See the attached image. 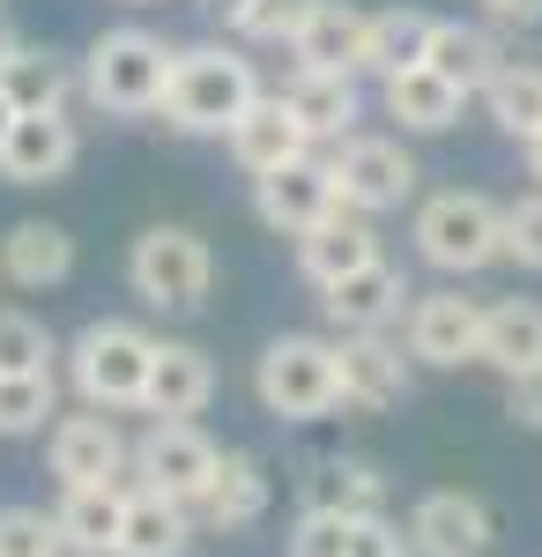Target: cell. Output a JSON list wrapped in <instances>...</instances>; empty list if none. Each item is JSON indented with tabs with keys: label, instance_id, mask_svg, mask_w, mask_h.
<instances>
[{
	"label": "cell",
	"instance_id": "44dd1931",
	"mask_svg": "<svg viewBox=\"0 0 542 557\" xmlns=\"http://www.w3.org/2000/svg\"><path fill=\"white\" fill-rule=\"evenodd\" d=\"M268 513V475L252 454H215V475L201 483V498H194V520H209L215 535H231V528H252V520Z\"/></svg>",
	"mask_w": 542,
	"mask_h": 557
},
{
	"label": "cell",
	"instance_id": "4dcf8cb0",
	"mask_svg": "<svg viewBox=\"0 0 542 557\" xmlns=\"http://www.w3.org/2000/svg\"><path fill=\"white\" fill-rule=\"evenodd\" d=\"M483 104H491V120H498L513 141H535V134H542V67H520V60H505L498 83L483 89Z\"/></svg>",
	"mask_w": 542,
	"mask_h": 557
},
{
	"label": "cell",
	"instance_id": "ee69618b",
	"mask_svg": "<svg viewBox=\"0 0 542 557\" xmlns=\"http://www.w3.org/2000/svg\"><path fill=\"white\" fill-rule=\"evenodd\" d=\"M126 8H157V0H126Z\"/></svg>",
	"mask_w": 542,
	"mask_h": 557
},
{
	"label": "cell",
	"instance_id": "603a6c76",
	"mask_svg": "<svg viewBox=\"0 0 542 557\" xmlns=\"http://www.w3.org/2000/svg\"><path fill=\"white\" fill-rule=\"evenodd\" d=\"M483 364L505 380L542 372V305L535 298H505L483 312Z\"/></svg>",
	"mask_w": 542,
	"mask_h": 557
},
{
	"label": "cell",
	"instance_id": "d6a6232c",
	"mask_svg": "<svg viewBox=\"0 0 542 557\" xmlns=\"http://www.w3.org/2000/svg\"><path fill=\"white\" fill-rule=\"evenodd\" d=\"M305 15H312V0H246L238 15H231V30L246 45H291L305 30Z\"/></svg>",
	"mask_w": 542,
	"mask_h": 557
},
{
	"label": "cell",
	"instance_id": "ac0fdd59",
	"mask_svg": "<svg viewBox=\"0 0 542 557\" xmlns=\"http://www.w3.org/2000/svg\"><path fill=\"white\" fill-rule=\"evenodd\" d=\"M194 543V506H178L164 491H126V513H120V543L112 557H186Z\"/></svg>",
	"mask_w": 542,
	"mask_h": 557
},
{
	"label": "cell",
	"instance_id": "4316f807",
	"mask_svg": "<svg viewBox=\"0 0 542 557\" xmlns=\"http://www.w3.org/2000/svg\"><path fill=\"white\" fill-rule=\"evenodd\" d=\"M305 513H342V520L386 513V475L372 461H320L305 475Z\"/></svg>",
	"mask_w": 542,
	"mask_h": 557
},
{
	"label": "cell",
	"instance_id": "836d02e7",
	"mask_svg": "<svg viewBox=\"0 0 542 557\" xmlns=\"http://www.w3.org/2000/svg\"><path fill=\"white\" fill-rule=\"evenodd\" d=\"M60 520H45L38 506H0V557H60Z\"/></svg>",
	"mask_w": 542,
	"mask_h": 557
},
{
	"label": "cell",
	"instance_id": "277c9868",
	"mask_svg": "<svg viewBox=\"0 0 542 557\" xmlns=\"http://www.w3.org/2000/svg\"><path fill=\"white\" fill-rule=\"evenodd\" d=\"M417 253L431 268H446V275H476V268H491L505 260V209L498 201H483V194H431L417 209Z\"/></svg>",
	"mask_w": 542,
	"mask_h": 557
},
{
	"label": "cell",
	"instance_id": "8d00e7d4",
	"mask_svg": "<svg viewBox=\"0 0 542 557\" xmlns=\"http://www.w3.org/2000/svg\"><path fill=\"white\" fill-rule=\"evenodd\" d=\"M291 557H349V520L342 513H305V528L291 535Z\"/></svg>",
	"mask_w": 542,
	"mask_h": 557
},
{
	"label": "cell",
	"instance_id": "7c38bea8",
	"mask_svg": "<svg viewBox=\"0 0 542 557\" xmlns=\"http://www.w3.org/2000/svg\"><path fill=\"white\" fill-rule=\"evenodd\" d=\"M409 550L417 557H491V506L468 491H431L409 513Z\"/></svg>",
	"mask_w": 542,
	"mask_h": 557
},
{
	"label": "cell",
	"instance_id": "2e32d148",
	"mask_svg": "<svg viewBox=\"0 0 542 557\" xmlns=\"http://www.w3.org/2000/svg\"><path fill=\"white\" fill-rule=\"evenodd\" d=\"M379 253V231H372V215H357V209H334L320 231H305L297 238V268H305V283L312 290H328V283H342V275H357V268H372Z\"/></svg>",
	"mask_w": 542,
	"mask_h": 557
},
{
	"label": "cell",
	"instance_id": "3957f363",
	"mask_svg": "<svg viewBox=\"0 0 542 557\" xmlns=\"http://www.w3.org/2000/svg\"><path fill=\"white\" fill-rule=\"evenodd\" d=\"M126 283H134V298H149L157 312H194V305L209 298V283H215L209 238L186 231V223L141 231L134 253H126Z\"/></svg>",
	"mask_w": 542,
	"mask_h": 557
},
{
	"label": "cell",
	"instance_id": "8fae6325",
	"mask_svg": "<svg viewBox=\"0 0 542 557\" xmlns=\"http://www.w3.org/2000/svg\"><path fill=\"white\" fill-rule=\"evenodd\" d=\"M75 120L67 112H15V127L0 141V178L8 186H52L75 164Z\"/></svg>",
	"mask_w": 542,
	"mask_h": 557
},
{
	"label": "cell",
	"instance_id": "7a4b0ae2",
	"mask_svg": "<svg viewBox=\"0 0 542 557\" xmlns=\"http://www.w3.org/2000/svg\"><path fill=\"white\" fill-rule=\"evenodd\" d=\"M252 386H260V409L283 417V424H312V417H328V409H342L334 343H320V335H275V343L260 349Z\"/></svg>",
	"mask_w": 542,
	"mask_h": 557
},
{
	"label": "cell",
	"instance_id": "9c48e42d",
	"mask_svg": "<svg viewBox=\"0 0 542 557\" xmlns=\"http://www.w3.org/2000/svg\"><path fill=\"white\" fill-rule=\"evenodd\" d=\"M252 209L268 231H283V238H305V231H320L334 209H342V194H334V164L320 157H297L283 172L252 178Z\"/></svg>",
	"mask_w": 542,
	"mask_h": 557
},
{
	"label": "cell",
	"instance_id": "7402d4cb",
	"mask_svg": "<svg viewBox=\"0 0 542 557\" xmlns=\"http://www.w3.org/2000/svg\"><path fill=\"white\" fill-rule=\"evenodd\" d=\"M275 97L291 104V120L312 134V141H342L349 120H357V83H349V75H334V67H297Z\"/></svg>",
	"mask_w": 542,
	"mask_h": 557
},
{
	"label": "cell",
	"instance_id": "cb8c5ba5",
	"mask_svg": "<svg viewBox=\"0 0 542 557\" xmlns=\"http://www.w3.org/2000/svg\"><path fill=\"white\" fill-rule=\"evenodd\" d=\"M67 268H75V238H67L60 223H15V231L0 238V275L23 283V290L67 283Z\"/></svg>",
	"mask_w": 542,
	"mask_h": 557
},
{
	"label": "cell",
	"instance_id": "60d3db41",
	"mask_svg": "<svg viewBox=\"0 0 542 557\" xmlns=\"http://www.w3.org/2000/svg\"><path fill=\"white\" fill-rule=\"evenodd\" d=\"M15 45H23V38H15V30L0 23V67H8V52H15Z\"/></svg>",
	"mask_w": 542,
	"mask_h": 557
},
{
	"label": "cell",
	"instance_id": "83f0119b",
	"mask_svg": "<svg viewBox=\"0 0 542 557\" xmlns=\"http://www.w3.org/2000/svg\"><path fill=\"white\" fill-rule=\"evenodd\" d=\"M460 104H468V97H460L439 67H402V75H386V112L409 134H446L460 120Z\"/></svg>",
	"mask_w": 542,
	"mask_h": 557
},
{
	"label": "cell",
	"instance_id": "f546056e",
	"mask_svg": "<svg viewBox=\"0 0 542 557\" xmlns=\"http://www.w3.org/2000/svg\"><path fill=\"white\" fill-rule=\"evenodd\" d=\"M0 89H8L15 112H60V97H67V67H60L52 52H38V45H15L8 67H0Z\"/></svg>",
	"mask_w": 542,
	"mask_h": 557
},
{
	"label": "cell",
	"instance_id": "8992f818",
	"mask_svg": "<svg viewBox=\"0 0 542 557\" xmlns=\"http://www.w3.org/2000/svg\"><path fill=\"white\" fill-rule=\"evenodd\" d=\"M171 83V45L149 30H104L83 60V89L104 112H157Z\"/></svg>",
	"mask_w": 542,
	"mask_h": 557
},
{
	"label": "cell",
	"instance_id": "4fadbf2b",
	"mask_svg": "<svg viewBox=\"0 0 542 557\" xmlns=\"http://www.w3.org/2000/svg\"><path fill=\"white\" fill-rule=\"evenodd\" d=\"M334 380H342V409H394L409 394V357L386 335H342L334 343Z\"/></svg>",
	"mask_w": 542,
	"mask_h": 557
},
{
	"label": "cell",
	"instance_id": "ba28073f",
	"mask_svg": "<svg viewBox=\"0 0 542 557\" xmlns=\"http://www.w3.org/2000/svg\"><path fill=\"white\" fill-rule=\"evenodd\" d=\"M134 469H141L149 491H164V498H178V506H194L201 483L215 475V446H209V431H201V424H186V417H157L149 438L134 446Z\"/></svg>",
	"mask_w": 542,
	"mask_h": 557
},
{
	"label": "cell",
	"instance_id": "7bdbcfd3",
	"mask_svg": "<svg viewBox=\"0 0 542 557\" xmlns=\"http://www.w3.org/2000/svg\"><path fill=\"white\" fill-rule=\"evenodd\" d=\"M215 15H223V23H231V15H238V8H246V0H209Z\"/></svg>",
	"mask_w": 542,
	"mask_h": 557
},
{
	"label": "cell",
	"instance_id": "30bf717a",
	"mask_svg": "<svg viewBox=\"0 0 542 557\" xmlns=\"http://www.w3.org/2000/svg\"><path fill=\"white\" fill-rule=\"evenodd\" d=\"M409 357L417 364H483V305L460 298V290H431L409 305Z\"/></svg>",
	"mask_w": 542,
	"mask_h": 557
},
{
	"label": "cell",
	"instance_id": "ffe728a7",
	"mask_svg": "<svg viewBox=\"0 0 542 557\" xmlns=\"http://www.w3.org/2000/svg\"><path fill=\"white\" fill-rule=\"evenodd\" d=\"M365 38H372V15H357L349 0H312L305 30H297V67H334V75H357L365 67Z\"/></svg>",
	"mask_w": 542,
	"mask_h": 557
},
{
	"label": "cell",
	"instance_id": "f35d334b",
	"mask_svg": "<svg viewBox=\"0 0 542 557\" xmlns=\"http://www.w3.org/2000/svg\"><path fill=\"white\" fill-rule=\"evenodd\" d=\"M483 15H491L498 30H535V23H542V0H483Z\"/></svg>",
	"mask_w": 542,
	"mask_h": 557
},
{
	"label": "cell",
	"instance_id": "52a82bcc",
	"mask_svg": "<svg viewBox=\"0 0 542 557\" xmlns=\"http://www.w3.org/2000/svg\"><path fill=\"white\" fill-rule=\"evenodd\" d=\"M328 164H334L342 209H357V215H386L417 194V157L402 141H386V134H349Z\"/></svg>",
	"mask_w": 542,
	"mask_h": 557
},
{
	"label": "cell",
	"instance_id": "f1b7e54d",
	"mask_svg": "<svg viewBox=\"0 0 542 557\" xmlns=\"http://www.w3.org/2000/svg\"><path fill=\"white\" fill-rule=\"evenodd\" d=\"M431 15H417V8H386V15H372V38H365V67H372L379 83L386 75H402V67H423V52H431Z\"/></svg>",
	"mask_w": 542,
	"mask_h": 557
},
{
	"label": "cell",
	"instance_id": "1f68e13d",
	"mask_svg": "<svg viewBox=\"0 0 542 557\" xmlns=\"http://www.w3.org/2000/svg\"><path fill=\"white\" fill-rule=\"evenodd\" d=\"M52 417V372H0V438H23Z\"/></svg>",
	"mask_w": 542,
	"mask_h": 557
},
{
	"label": "cell",
	"instance_id": "ab89813d",
	"mask_svg": "<svg viewBox=\"0 0 542 557\" xmlns=\"http://www.w3.org/2000/svg\"><path fill=\"white\" fill-rule=\"evenodd\" d=\"M8 127H15V104H8V89H0V141H8Z\"/></svg>",
	"mask_w": 542,
	"mask_h": 557
},
{
	"label": "cell",
	"instance_id": "9a60e30c",
	"mask_svg": "<svg viewBox=\"0 0 542 557\" xmlns=\"http://www.w3.org/2000/svg\"><path fill=\"white\" fill-rule=\"evenodd\" d=\"M402 298H409V283H402V268H357V275H342L320 290V312H328V327L342 335H386V320H402Z\"/></svg>",
	"mask_w": 542,
	"mask_h": 557
},
{
	"label": "cell",
	"instance_id": "d590c367",
	"mask_svg": "<svg viewBox=\"0 0 542 557\" xmlns=\"http://www.w3.org/2000/svg\"><path fill=\"white\" fill-rule=\"evenodd\" d=\"M505 260L542 268V194H528V201L505 209Z\"/></svg>",
	"mask_w": 542,
	"mask_h": 557
},
{
	"label": "cell",
	"instance_id": "74e56055",
	"mask_svg": "<svg viewBox=\"0 0 542 557\" xmlns=\"http://www.w3.org/2000/svg\"><path fill=\"white\" fill-rule=\"evenodd\" d=\"M505 417H513V424H528V431H542V372L505 380Z\"/></svg>",
	"mask_w": 542,
	"mask_h": 557
},
{
	"label": "cell",
	"instance_id": "d4e9b609",
	"mask_svg": "<svg viewBox=\"0 0 542 557\" xmlns=\"http://www.w3.org/2000/svg\"><path fill=\"white\" fill-rule=\"evenodd\" d=\"M120 513H126L120 483H75L52 520H60V543H67L75 557H112V543H120Z\"/></svg>",
	"mask_w": 542,
	"mask_h": 557
},
{
	"label": "cell",
	"instance_id": "d6986e66",
	"mask_svg": "<svg viewBox=\"0 0 542 557\" xmlns=\"http://www.w3.org/2000/svg\"><path fill=\"white\" fill-rule=\"evenodd\" d=\"M215 394V364L209 349L194 343H157V357H149V394H141V409L149 417H201Z\"/></svg>",
	"mask_w": 542,
	"mask_h": 557
},
{
	"label": "cell",
	"instance_id": "b9f144b4",
	"mask_svg": "<svg viewBox=\"0 0 542 557\" xmlns=\"http://www.w3.org/2000/svg\"><path fill=\"white\" fill-rule=\"evenodd\" d=\"M528 172L542 178V134H535V141H528Z\"/></svg>",
	"mask_w": 542,
	"mask_h": 557
},
{
	"label": "cell",
	"instance_id": "484cf974",
	"mask_svg": "<svg viewBox=\"0 0 542 557\" xmlns=\"http://www.w3.org/2000/svg\"><path fill=\"white\" fill-rule=\"evenodd\" d=\"M423 67H439L460 97H476V89L498 83L505 52H498V38L476 30V23H439V30H431V52H423Z\"/></svg>",
	"mask_w": 542,
	"mask_h": 557
},
{
	"label": "cell",
	"instance_id": "6da1fadb",
	"mask_svg": "<svg viewBox=\"0 0 542 557\" xmlns=\"http://www.w3.org/2000/svg\"><path fill=\"white\" fill-rule=\"evenodd\" d=\"M260 83H252V60H238L231 45H186L171 52V83H164V112L178 134H231Z\"/></svg>",
	"mask_w": 542,
	"mask_h": 557
},
{
	"label": "cell",
	"instance_id": "e575fe53",
	"mask_svg": "<svg viewBox=\"0 0 542 557\" xmlns=\"http://www.w3.org/2000/svg\"><path fill=\"white\" fill-rule=\"evenodd\" d=\"M0 372H52V335L30 312H0Z\"/></svg>",
	"mask_w": 542,
	"mask_h": 557
},
{
	"label": "cell",
	"instance_id": "5bb4252c",
	"mask_svg": "<svg viewBox=\"0 0 542 557\" xmlns=\"http://www.w3.org/2000/svg\"><path fill=\"white\" fill-rule=\"evenodd\" d=\"M223 141H231L238 172H252V178L283 172V164H297V157H312V134L291 120V104H283V97H252L246 112H238V127L223 134Z\"/></svg>",
	"mask_w": 542,
	"mask_h": 557
},
{
	"label": "cell",
	"instance_id": "5b68a950",
	"mask_svg": "<svg viewBox=\"0 0 542 557\" xmlns=\"http://www.w3.org/2000/svg\"><path fill=\"white\" fill-rule=\"evenodd\" d=\"M149 357H157V343L141 327H126V320H89L83 335H75V349H67L75 386H83L89 409H141Z\"/></svg>",
	"mask_w": 542,
	"mask_h": 557
},
{
	"label": "cell",
	"instance_id": "e0dca14e",
	"mask_svg": "<svg viewBox=\"0 0 542 557\" xmlns=\"http://www.w3.org/2000/svg\"><path fill=\"white\" fill-rule=\"evenodd\" d=\"M52 475L75 491V483H120L126 475V438L120 424L104 417V409H89V417H67V424L52 431Z\"/></svg>",
	"mask_w": 542,
	"mask_h": 557
}]
</instances>
